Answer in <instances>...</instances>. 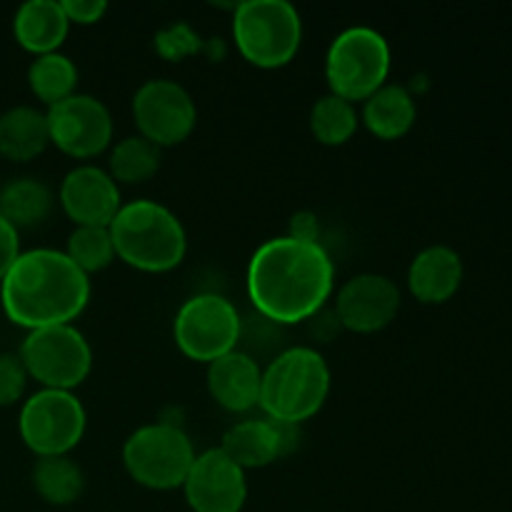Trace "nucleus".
<instances>
[{"instance_id": "nucleus-1", "label": "nucleus", "mask_w": 512, "mask_h": 512, "mask_svg": "<svg viewBox=\"0 0 512 512\" xmlns=\"http://www.w3.org/2000/svg\"><path fill=\"white\" fill-rule=\"evenodd\" d=\"M335 285V265L318 240H265L248 263V295L260 318L295 325L315 318Z\"/></svg>"}, {"instance_id": "nucleus-2", "label": "nucleus", "mask_w": 512, "mask_h": 512, "mask_svg": "<svg viewBox=\"0 0 512 512\" xmlns=\"http://www.w3.org/2000/svg\"><path fill=\"white\" fill-rule=\"evenodd\" d=\"M90 300V280L63 250L35 248L18 255L0 283L10 323L30 330L70 325Z\"/></svg>"}, {"instance_id": "nucleus-3", "label": "nucleus", "mask_w": 512, "mask_h": 512, "mask_svg": "<svg viewBox=\"0 0 512 512\" xmlns=\"http://www.w3.org/2000/svg\"><path fill=\"white\" fill-rule=\"evenodd\" d=\"M115 255L143 273L178 268L188 250V235L178 215L155 200L123 205L108 225Z\"/></svg>"}, {"instance_id": "nucleus-4", "label": "nucleus", "mask_w": 512, "mask_h": 512, "mask_svg": "<svg viewBox=\"0 0 512 512\" xmlns=\"http://www.w3.org/2000/svg\"><path fill=\"white\" fill-rule=\"evenodd\" d=\"M330 393V368L315 348H288L263 370L260 408L275 423L300 425L313 418Z\"/></svg>"}, {"instance_id": "nucleus-5", "label": "nucleus", "mask_w": 512, "mask_h": 512, "mask_svg": "<svg viewBox=\"0 0 512 512\" xmlns=\"http://www.w3.org/2000/svg\"><path fill=\"white\" fill-rule=\"evenodd\" d=\"M233 35L248 63L280 68L298 53L303 20L288 0H245L233 10Z\"/></svg>"}, {"instance_id": "nucleus-6", "label": "nucleus", "mask_w": 512, "mask_h": 512, "mask_svg": "<svg viewBox=\"0 0 512 512\" xmlns=\"http://www.w3.org/2000/svg\"><path fill=\"white\" fill-rule=\"evenodd\" d=\"M390 63L393 58L385 35L368 25H353L330 43L325 55L330 93L348 103L368 100L388 80Z\"/></svg>"}, {"instance_id": "nucleus-7", "label": "nucleus", "mask_w": 512, "mask_h": 512, "mask_svg": "<svg viewBox=\"0 0 512 512\" xmlns=\"http://www.w3.org/2000/svg\"><path fill=\"white\" fill-rule=\"evenodd\" d=\"M193 460L190 438L170 423L143 425L123 445L125 470L135 483L150 490L183 488Z\"/></svg>"}, {"instance_id": "nucleus-8", "label": "nucleus", "mask_w": 512, "mask_h": 512, "mask_svg": "<svg viewBox=\"0 0 512 512\" xmlns=\"http://www.w3.org/2000/svg\"><path fill=\"white\" fill-rule=\"evenodd\" d=\"M173 335L180 353L210 365L213 360L233 353L243 338V320L235 305L223 295H193L180 305Z\"/></svg>"}, {"instance_id": "nucleus-9", "label": "nucleus", "mask_w": 512, "mask_h": 512, "mask_svg": "<svg viewBox=\"0 0 512 512\" xmlns=\"http://www.w3.org/2000/svg\"><path fill=\"white\" fill-rule=\"evenodd\" d=\"M30 378L50 390H73L93 368V350L73 325L30 330L18 350Z\"/></svg>"}, {"instance_id": "nucleus-10", "label": "nucleus", "mask_w": 512, "mask_h": 512, "mask_svg": "<svg viewBox=\"0 0 512 512\" xmlns=\"http://www.w3.org/2000/svg\"><path fill=\"white\" fill-rule=\"evenodd\" d=\"M85 408L70 390L43 388L20 408L18 430L38 458L68 455L85 433Z\"/></svg>"}, {"instance_id": "nucleus-11", "label": "nucleus", "mask_w": 512, "mask_h": 512, "mask_svg": "<svg viewBox=\"0 0 512 512\" xmlns=\"http://www.w3.org/2000/svg\"><path fill=\"white\" fill-rule=\"evenodd\" d=\"M133 118L143 138L158 148L178 145L198 123V108L188 90L168 78L145 80L133 95Z\"/></svg>"}, {"instance_id": "nucleus-12", "label": "nucleus", "mask_w": 512, "mask_h": 512, "mask_svg": "<svg viewBox=\"0 0 512 512\" xmlns=\"http://www.w3.org/2000/svg\"><path fill=\"white\" fill-rule=\"evenodd\" d=\"M50 143L73 158H93L103 153L113 140V115L103 100L75 93L50 105L48 113Z\"/></svg>"}, {"instance_id": "nucleus-13", "label": "nucleus", "mask_w": 512, "mask_h": 512, "mask_svg": "<svg viewBox=\"0 0 512 512\" xmlns=\"http://www.w3.org/2000/svg\"><path fill=\"white\" fill-rule=\"evenodd\" d=\"M183 490L193 512H240L248 500L245 470L220 448L195 455Z\"/></svg>"}, {"instance_id": "nucleus-14", "label": "nucleus", "mask_w": 512, "mask_h": 512, "mask_svg": "<svg viewBox=\"0 0 512 512\" xmlns=\"http://www.w3.org/2000/svg\"><path fill=\"white\" fill-rule=\"evenodd\" d=\"M398 310V285L378 273L355 275L343 283L335 298V318L353 333H378L393 323Z\"/></svg>"}, {"instance_id": "nucleus-15", "label": "nucleus", "mask_w": 512, "mask_h": 512, "mask_svg": "<svg viewBox=\"0 0 512 512\" xmlns=\"http://www.w3.org/2000/svg\"><path fill=\"white\" fill-rule=\"evenodd\" d=\"M60 205L75 225L98 228H108L123 208L118 183L110 178L108 170L95 165H78L65 175L60 183Z\"/></svg>"}, {"instance_id": "nucleus-16", "label": "nucleus", "mask_w": 512, "mask_h": 512, "mask_svg": "<svg viewBox=\"0 0 512 512\" xmlns=\"http://www.w3.org/2000/svg\"><path fill=\"white\" fill-rule=\"evenodd\" d=\"M260 383L263 370L250 353H240L238 348L208 365V390L220 408L230 413L260 405Z\"/></svg>"}, {"instance_id": "nucleus-17", "label": "nucleus", "mask_w": 512, "mask_h": 512, "mask_svg": "<svg viewBox=\"0 0 512 512\" xmlns=\"http://www.w3.org/2000/svg\"><path fill=\"white\" fill-rule=\"evenodd\" d=\"M463 283V260L448 245L420 250L408 268V288L420 303L438 305L453 298Z\"/></svg>"}, {"instance_id": "nucleus-18", "label": "nucleus", "mask_w": 512, "mask_h": 512, "mask_svg": "<svg viewBox=\"0 0 512 512\" xmlns=\"http://www.w3.org/2000/svg\"><path fill=\"white\" fill-rule=\"evenodd\" d=\"M68 28L70 20L63 3H55V0H28L20 5L13 18L15 40L35 55L58 53Z\"/></svg>"}, {"instance_id": "nucleus-19", "label": "nucleus", "mask_w": 512, "mask_h": 512, "mask_svg": "<svg viewBox=\"0 0 512 512\" xmlns=\"http://www.w3.org/2000/svg\"><path fill=\"white\" fill-rule=\"evenodd\" d=\"M220 450L243 470L265 468L280 455H285L280 425L270 418L243 420V423L230 425L225 430Z\"/></svg>"}, {"instance_id": "nucleus-20", "label": "nucleus", "mask_w": 512, "mask_h": 512, "mask_svg": "<svg viewBox=\"0 0 512 512\" xmlns=\"http://www.w3.org/2000/svg\"><path fill=\"white\" fill-rule=\"evenodd\" d=\"M418 118V108L408 88L398 83H385L363 100V123L375 138L398 140L408 133Z\"/></svg>"}, {"instance_id": "nucleus-21", "label": "nucleus", "mask_w": 512, "mask_h": 512, "mask_svg": "<svg viewBox=\"0 0 512 512\" xmlns=\"http://www.w3.org/2000/svg\"><path fill=\"white\" fill-rule=\"evenodd\" d=\"M50 143L48 118L38 108L15 105L0 115V155L15 163L33 160Z\"/></svg>"}, {"instance_id": "nucleus-22", "label": "nucleus", "mask_w": 512, "mask_h": 512, "mask_svg": "<svg viewBox=\"0 0 512 512\" xmlns=\"http://www.w3.org/2000/svg\"><path fill=\"white\" fill-rule=\"evenodd\" d=\"M53 208V193L45 183L35 178L10 180L0 190V215L13 225L15 230L40 225Z\"/></svg>"}, {"instance_id": "nucleus-23", "label": "nucleus", "mask_w": 512, "mask_h": 512, "mask_svg": "<svg viewBox=\"0 0 512 512\" xmlns=\"http://www.w3.org/2000/svg\"><path fill=\"white\" fill-rule=\"evenodd\" d=\"M33 488L48 505H73L83 495V470L68 455L38 458L33 468Z\"/></svg>"}, {"instance_id": "nucleus-24", "label": "nucleus", "mask_w": 512, "mask_h": 512, "mask_svg": "<svg viewBox=\"0 0 512 512\" xmlns=\"http://www.w3.org/2000/svg\"><path fill=\"white\" fill-rule=\"evenodd\" d=\"M28 85L35 93V98H40L50 108V105L75 95L78 68L63 53L35 55V60L28 68Z\"/></svg>"}, {"instance_id": "nucleus-25", "label": "nucleus", "mask_w": 512, "mask_h": 512, "mask_svg": "<svg viewBox=\"0 0 512 512\" xmlns=\"http://www.w3.org/2000/svg\"><path fill=\"white\" fill-rule=\"evenodd\" d=\"M160 150L163 148L150 143L143 135H128L110 150V178L115 183L118 180L120 183H145V180L158 173L160 158H163Z\"/></svg>"}, {"instance_id": "nucleus-26", "label": "nucleus", "mask_w": 512, "mask_h": 512, "mask_svg": "<svg viewBox=\"0 0 512 512\" xmlns=\"http://www.w3.org/2000/svg\"><path fill=\"white\" fill-rule=\"evenodd\" d=\"M358 123L360 118L355 103H348L333 93L315 100L313 110H310V130L323 145L348 143L358 130Z\"/></svg>"}, {"instance_id": "nucleus-27", "label": "nucleus", "mask_w": 512, "mask_h": 512, "mask_svg": "<svg viewBox=\"0 0 512 512\" xmlns=\"http://www.w3.org/2000/svg\"><path fill=\"white\" fill-rule=\"evenodd\" d=\"M65 255H68L85 275L108 268L115 260L110 230L98 228V225H78V228L70 233Z\"/></svg>"}, {"instance_id": "nucleus-28", "label": "nucleus", "mask_w": 512, "mask_h": 512, "mask_svg": "<svg viewBox=\"0 0 512 512\" xmlns=\"http://www.w3.org/2000/svg\"><path fill=\"white\" fill-rule=\"evenodd\" d=\"M28 378L18 353H0V408H10L23 398Z\"/></svg>"}, {"instance_id": "nucleus-29", "label": "nucleus", "mask_w": 512, "mask_h": 512, "mask_svg": "<svg viewBox=\"0 0 512 512\" xmlns=\"http://www.w3.org/2000/svg\"><path fill=\"white\" fill-rule=\"evenodd\" d=\"M63 10L70 23L93 25L103 18L105 10H108V3L105 0H65Z\"/></svg>"}, {"instance_id": "nucleus-30", "label": "nucleus", "mask_w": 512, "mask_h": 512, "mask_svg": "<svg viewBox=\"0 0 512 512\" xmlns=\"http://www.w3.org/2000/svg\"><path fill=\"white\" fill-rule=\"evenodd\" d=\"M20 255V235L8 220L0 215V283L8 275V270L13 268V263Z\"/></svg>"}, {"instance_id": "nucleus-31", "label": "nucleus", "mask_w": 512, "mask_h": 512, "mask_svg": "<svg viewBox=\"0 0 512 512\" xmlns=\"http://www.w3.org/2000/svg\"><path fill=\"white\" fill-rule=\"evenodd\" d=\"M300 240H318V218L310 213H298L290 223V233Z\"/></svg>"}]
</instances>
